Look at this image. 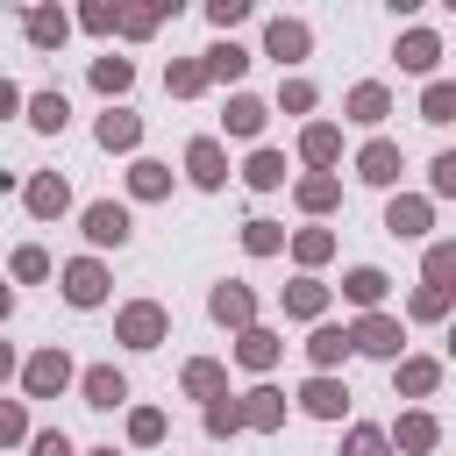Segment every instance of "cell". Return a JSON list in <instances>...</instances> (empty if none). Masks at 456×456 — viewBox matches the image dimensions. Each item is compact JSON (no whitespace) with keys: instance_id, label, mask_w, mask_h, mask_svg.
<instances>
[{"instance_id":"7a4b0ae2","label":"cell","mask_w":456,"mask_h":456,"mask_svg":"<svg viewBox=\"0 0 456 456\" xmlns=\"http://www.w3.org/2000/svg\"><path fill=\"white\" fill-rule=\"evenodd\" d=\"M349 349H370V356H392V349H399V328H392V321H356V328H349Z\"/></svg>"},{"instance_id":"ac0fdd59","label":"cell","mask_w":456,"mask_h":456,"mask_svg":"<svg viewBox=\"0 0 456 456\" xmlns=\"http://www.w3.org/2000/svg\"><path fill=\"white\" fill-rule=\"evenodd\" d=\"M349 114H356V121H385V93H378V86H356Z\"/></svg>"},{"instance_id":"6da1fadb","label":"cell","mask_w":456,"mask_h":456,"mask_svg":"<svg viewBox=\"0 0 456 456\" xmlns=\"http://www.w3.org/2000/svg\"><path fill=\"white\" fill-rule=\"evenodd\" d=\"M86 235L107 249V242H128V207H114V200H100V207H86Z\"/></svg>"},{"instance_id":"f546056e","label":"cell","mask_w":456,"mask_h":456,"mask_svg":"<svg viewBox=\"0 0 456 456\" xmlns=\"http://www.w3.org/2000/svg\"><path fill=\"white\" fill-rule=\"evenodd\" d=\"M28 36H36V43H57V36H64V14H36Z\"/></svg>"},{"instance_id":"8fae6325","label":"cell","mask_w":456,"mask_h":456,"mask_svg":"<svg viewBox=\"0 0 456 456\" xmlns=\"http://www.w3.org/2000/svg\"><path fill=\"white\" fill-rule=\"evenodd\" d=\"M28 207L36 214H64V178H36L28 185Z\"/></svg>"},{"instance_id":"83f0119b","label":"cell","mask_w":456,"mask_h":456,"mask_svg":"<svg viewBox=\"0 0 456 456\" xmlns=\"http://www.w3.org/2000/svg\"><path fill=\"white\" fill-rule=\"evenodd\" d=\"M449 107H456V93H449V86H428V107H420V114H428V121H449Z\"/></svg>"},{"instance_id":"9a60e30c","label":"cell","mask_w":456,"mask_h":456,"mask_svg":"<svg viewBox=\"0 0 456 456\" xmlns=\"http://www.w3.org/2000/svg\"><path fill=\"white\" fill-rule=\"evenodd\" d=\"M420 228H428V207L420 200H399L392 207V235H420Z\"/></svg>"},{"instance_id":"4316f807","label":"cell","mask_w":456,"mask_h":456,"mask_svg":"<svg viewBox=\"0 0 456 456\" xmlns=\"http://www.w3.org/2000/svg\"><path fill=\"white\" fill-rule=\"evenodd\" d=\"M435 378H442L435 363H406V370H399V385H406V392H435Z\"/></svg>"},{"instance_id":"7c38bea8","label":"cell","mask_w":456,"mask_h":456,"mask_svg":"<svg viewBox=\"0 0 456 456\" xmlns=\"http://www.w3.org/2000/svg\"><path fill=\"white\" fill-rule=\"evenodd\" d=\"M271 50H278V57H299V50H306V28H299V21H271Z\"/></svg>"},{"instance_id":"f35d334b","label":"cell","mask_w":456,"mask_h":456,"mask_svg":"<svg viewBox=\"0 0 456 456\" xmlns=\"http://www.w3.org/2000/svg\"><path fill=\"white\" fill-rule=\"evenodd\" d=\"M36 456H71V442L64 435H36Z\"/></svg>"},{"instance_id":"d6a6232c","label":"cell","mask_w":456,"mask_h":456,"mask_svg":"<svg viewBox=\"0 0 456 456\" xmlns=\"http://www.w3.org/2000/svg\"><path fill=\"white\" fill-rule=\"evenodd\" d=\"M135 192H164V164H135Z\"/></svg>"},{"instance_id":"5b68a950","label":"cell","mask_w":456,"mask_h":456,"mask_svg":"<svg viewBox=\"0 0 456 456\" xmlns=\"http://www.w3.org/2000/svg\"><path fill=\"white\" fill-rule=\"evenodd\" d=\"M86 399H93V406H121V399H128L121 370H86Z\"/></svg>"},{"instance_id":"2e32d148","label":"cell","mask_w":456,"mask_h":456,"mask_svg":"<svg viewBox=\"0 0 456 456\" xmlns=\"http://www.w3.org/2000/svg\"><path fill=\"white\" fill-rule=\"evenodd\" d=\"M399 449H435V420H428V413L399 420Z\"/></svg>"},{"instance_id":"ffe728a7","label":"cell","mask_w":456,"mask_h":456,"mask_svg":"<svg viewBox=\"0 0 456 456\" xmlns=\"http://www.w3.org/2000/svg\"><path fill=\"white\" fill-rule=\"evenodd\" d=\"M214 314H221V321H249V292H242V285L214 292Z\"/></svg>"},{"instance_id":"e575fe53","label":"cell","mask_w":456,"mask_h":456,"mask_svg":"<svg viewBox=\"0 0 456 456\" xmlns=\"http://www.w3.org/2000/svg\"><path fill=\"white\" fill-rule=\"evenodd\" d=\"M185 385H192V392H214V385H221V370H214V363H192V370H185Z\"/></svg>"},{"instance_id":"d590c367","label":"cell","mask_w":456,"mask_h":456,"mask_svg":"<svg viewBox=\"0 0 456 456\" xmlns=\"http://www.w3.org/2000/svg\"><path fill=\"white\" fill-rule=\"evenodd\" d=\"M435 192H456V157H435Z\"/></svg>"},{"instance_id":"30bf717a","label":"cell","mask_w":456,"mask_h":456,"mask_svg":"<svg viewBox=\"0 0 456 456\" xmlns=\"http://www.w3.org/2000/svg\"><path fill=\"white\" fill-rule=\"evenodd\" d=\"M64 114H71V107H64V93H36V107H28V121H36V128H64Z\"/></svg>"},{"instance_id":"7402d4cb","label":"cell","mask_w":456,"mask_h":456,"mask_svg":"<svg viewBox=\"0 0 456 456\" xmlns=\"http://www.w3.org/2000/svg\"><path fill=\"white\" fill-rule=\"evenodd\" d=\"M93 86H100V93H121V86H128V64H121V57L93 64Z\"/></svg>"},{"instance_id":"ba28073f","label":"cell","mask_w":456,"mask_h":456,"mask_svg":"<svg viewBox=\"0 0 456 456\" xmlns=\"http://www.w3.org/2000/svg\"><path fill=\"white\" fill-rule=\"evenodd\" d=\"M342 292H349L356 306H378V299H385V278H378V271H349V278H342Z\"/></svg>"},{"instance_id":"8992f818","label":"cell","mask_w":456,"mask_h":456,"mask_svg":"<svg viewBox=\"0 0 456 456\" xmlns=\"http://www.w3.org/2000/svg\"><path fill=\"white\" fill-rule=\"evenodd\" d=\"M363 178H370V185L399 178V150H392V142H370V150H363Z\"/></svg>"},{"instance_id":"ab89813d","label":"cell","mask_w":456,"mask_h":456,"mask_svg":"<svg viewBox=\"0 0 456 456\" xmlns=\"http://www.w3.org/2000/svg\"><path fill=\"white\" fill-rule=\"evenodd\" d=\"M14 100H21V93H14L7 78H0V114H14Z\"/></svg>"},{"instance_id":"60d3db41","label":"cell","mask_w":456,"mask_h":456,"mask_svg":"<svg viewBox=\"0 0 456 456\" xmlns=\"http://www.w3.org/2000/svg\"><path fill=\"white\" fill-rule=\"evenodd\" d=\"M0 378H7V349H0Z\"/></svg>"},{"instance_id":"9c48e42d","label":"cell","mask_w":456,"mask_h":456,"mask_svg":"<svg viewBox=\"0 0 456 456\" xmlns=\"http://www.w3.org/2000/svg\"><path fill=\"white\" fill-rule=\"evenodd\" d=\"M121 328H128V342H135V349H150V342H157V328H164V314H157V306H135Z\"/></svg>"},{"instance_id":"1f68e13d","label":"cell","mask_w":456,"mask_h":456,"mask_svg":"<svg viewBox=\"0 0 456 456\" xmlns=\"http://www.w3.org/2000/svg\"><path fill=\"white\" fill-rule=\"evenodd\" d=\"M242 64H249V57H242V50H235V43H228V50H214V64H207V71H228V78H235V71H242Z\"/></svg>"},{"instance_id":"b9f144b4","label":"cell","mask_w":456,"mask_h":456,"mask_svg":"<svg viewBox=\"0 0 456 456\" xmlns=\"http://www.w3.org/2000/svg\"><path fill=\"white\" fill-rule=\"evenodd\" d=\"M100 456H114V449H100Z\"/></svg>"},{"instance_id":"484cf974","label":"cell","mask_w":456,"mask_h":456,"mask_svg":"<svg viewBox=\"0 0 456 456\" xmlns=\"http://www.w3.org/2000/svg\"><path fill=\"white\" fill-rule=\"evenodd\" d=\"M271 356H278V342H271V335H256V328H249V335H242V363H271Z\"/></svg>"},{"instance_id":"4fadbf2b","label":"cell","mask_w":456,"mask_h":456,"mask_svg":"<svg viewBox=\"0 0 456 456\" xmlns=\"http://www.w3.org/2000/svg\"><path fill=\"white\" fill-rule=\"evenodd\" d=\"M100 142H107V150H128V142H135V114H107V121H100Z\"/></svg>"},{"instance_id":"44dd1931","label":"cell","mask_w":456,"mask_h":456,"mask_svg":"<svg viewBox=\"0 0 456 456\" xmlns=\"http://www.w3.org/2000/svg\"><path fill=\"white\" fill-rule=\"evenodd\" d=\"M242 420H256V428H271L278 420V392H249V406H235Z\"/></svg>"},{"instance_id":"3957f363","label":"cell","mask_w":456,"mask_h":456,"mask_svg":"<svg viewBox=\"0 0 456 456\" xmlns=\"http://www.w3.org/2000/svg\"><path fill=\"white\" fill-rule=\"evenodd\" d=\"M64 292H71V306H93V299L107 292V278H100V264H71V271H64Z\"/></svg>"},{"instance_id":"d4e9b609","label":"cell","mask_w":456,"mask_h":456,"mask_svg":"<svg viewBox=\"0 0 456 456\" xmlns=\"http://www.w3.org/2000/svg\"><path fill=\"white\" fill-rule=\"evenodd\" d=\"M449 264H456V249H449V242H435V249H428V285H435V292H442V278H449Z\"/></svg>"},{"instance_id":"cb8c5ba5","label":"cell","mask_w":456,"mask_h":456,"mask_svg":"<svg viewBox=\"0 0 456 456\" xmlns=\"http://www.w3.org/2000/svg\"><path fill=\"white\" fill-rule=\"evenodd\" d=\"M278 178H285V157H271V150H264V157L249 164V185H278Z\"/></svg>"},{"instance_id":"d6986e66","label":"cell","mask_w":456,"mask_h":456,"mask_svg":"<svg viewBox=\"0 0 456 456\" xmlns=\"http://www.w3.org/2000/svg\"><path fill=\"white\" fill-rule=\"evenodd\" d=\"M228 128H235V135H256V128H264V107H256V100H235V107H228Z\"/></svg>"},{"instance_id":"f1b7e54d","label":"cell","mask_w":456,"mask_h":456,"mask_svg":"<svg viewBox=\"0 0 456 456\" xmlns=\"http://www.w3.org/2000/svg\"><path fill=\"white\" fill-rule=\"evenodd\" d=\"M285 306H292V314H321V285H292Z\"/></svg>"},{"instance_id":"836d02e7","label":"cell","mask_w":456,"mask_h":456,"mask_svg":"<svg viewBox=\"0 0 456 456\" xmlns=\"http://www.w3.org/2000/svg\"><path fill=\"white\" fill-rule=\"evenodd\" d=\"M442 306H449V292H435V285H428V292H420V299H413V314H420V321H435V314H442Z\"/></svg>"},{"instance_id":"e0dca14e","label":"cell","mask_w":456,"mask_h":456,"mask_svg":"<svg viewBox=\"0 0 456 456\" xmlns=\"http://www.w3.org/2000/svg\"><path fill=\"white\" fill-rule=\"evenodd\" d=\"M399 64H406V71H428V64H435V36H406Z\"/></svg>"},{"instance_id":"603a6c76","label":"cell","mask_w":456,"mask_h":456,"mask_svg":"<svg viewBox=\"0 0 456 456\" xmlns=\"http://www.w3.org/2000/svg\"><path fill=\"white\" fill-rule=\"evenodd\" d=\"M342 349H349V335H342V328H321V335H314V363H335Z\"/></svg>"},{"instance_id":"52a82bcc","label":"cell","mask_w":456,"mask_h":456,"mask_svg":"<svg viewBox=\"0 0 456 456\" xmlns=\"http://www.w3.org/2000/svg\"><path fill=\"white\" fill-rule=\"evenodd\" d=\"M342 406H349V392H342L335 378H314V385H306V413H342Z\"/></svg>"},{"instance_id":"4dcf8cb0","label":"cell","mask_w":456,"mask_h":456,"mask_svg":"<svg viewBox=\"0 0 456 456\" xmlns=\"http://www.w3.org/2000/svg\"><path fill=\"white\" fill-rule=\"evenodd\" d=\"M349 456H385V435H370V428H356V435H349Z\"/></svg>"},{"instance_id":"74e56055","label":"cell","mask_w":456,"mask_h":456,"mask_svg":"<svg viewBox=\"0 0 456 456\" xmlns=\"http://www.w3.org/2000/svg\"><path fill=\"white\" fill-rule=\"evenodd\" d=\"M14 435H21V406H7V399H0V442H14Z\"/></svg>"},{"instance_id":"5bb4252c","label":"cell","mask_w":456,"mask_h":456,"mask_svg":"<svg viewBox=\"0 0 456 456\" xmlns=\"http://www.w3.org/2000/svg\"><path fill=\"white\" fill-rule=\"evenodd\" d=\"M192 178L200 185H221V150L214 142H192Z\"/></svg>"},{"instance_id":"277c9868","label":"cell","mask_w":456,"mask_h":456,"mask_svg":"<svg viewBox=\"0 0 456 456\" xmlns=\"http://www.w3.org/2000/svg\"><path fill=\"white\" fill-rule=\"evenodd\" d=\"M64 378H71V363H64V356H57V349H50V356H36V363H28V392H57V385H64Z\"/></svg>"},{"instance_id":"8d00e7d4","label":"cell","mask_w":456,"mask_h":456,"mask_svg":"<svg viewBox=\"0 0 456 456\" xmlns=\"http://www.w3.org/2000/svg\"><path fill=\"white\" fill-rule=\"evenodd\" d=\"M249 249H278V228L271 221H249Z\"/></svg>"}]
</instances>
